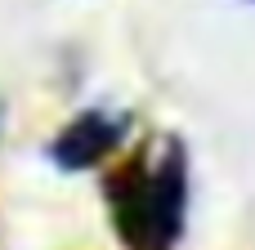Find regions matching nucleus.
<instances>
[{"label": "nucleus", "mask_w": 255, "mask_h": 250, "mask_svg": "<svg viewBox=\"0 0 255 250\" xmlns=\"http://www.w3.org/2000/svg\"><path fill=\"white\" fill-rule=\"evenodd\" d=\"M126 134H130V116H126V112L112 116V112H103V107H90V112H81L76 121H67V125L54 134L49 157H54V166L67 170V174L94 170L103 157H112V152L126 143Z\"/></svg>", "instance_id": "f03ea898"}, {"label": "nucleus", "mask_w": 255, "mask_h": 250, "mask_svg": "<svg viewBox=\"0 0 255 250\" xmlns=\"http://www.w3.org/2000/svg\"><path fill=\"white\" fill-rule=\"evenodd\" d=\"M112 206V228L126 250H170L184 233L188 206V161L184 148L170 143L157 161L148 152L117 166L103 183Z\"/></svg>", "instance_id": "f257e3e1"}, {"label": "nucleus", "mask_w": 255, "mask_h": 250, "mask_svg": "<svg viewBox=\"0 0 255 250\" xmlns=\"http://www.w3.org/2000/svg\"><path fill=\"white\" fill-rule=\"evenodd\" d=\"M247 4H255V0H247Z\"/></svg>", "instance_id": "7ed1b4c3"}]
</instances>
